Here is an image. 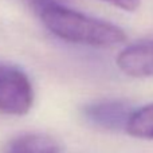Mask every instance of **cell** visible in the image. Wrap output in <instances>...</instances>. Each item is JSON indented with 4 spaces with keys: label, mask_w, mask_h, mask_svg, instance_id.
<instances>
[{
    "label": "cell",
    "mask_w": 153,
    "mask_h": 153,
    "mask_svg": "<svg viewBox=\"0 0 153 153\" xmlns=\"http://www.w3.org/2000/svg\"><path fill=\"white\" fill-rule=\"evenodd\" d=\"M38 13L48 31L70 43L91 47H111L126 40V35L120 27L59 5L53 0Z\"/></svg>",
    "instance_id": "cell-1"
},
{
    "label": "cell",
    "mask_w": 153,
    "mask_h": 153,
    "mask_svg": "<svg viewBox=\"0 0 153 153\" xmlns=\"http://www.w3.org/2000/svg\"><path fill=\"white\" fill-rule=\"evenodd\" d=\"M133 137L153 140V102L140 109H134L125 128Z\"/></svg>",
    "instance_id": "cell-6"
},
{
    "label": "cell",
    "mask_w": 153,
    "mask_h": 153,
    "mask_svg": "<svg viewBox=\"0 0 153 153\" xmlns=\"http://www.w3.org/2000/svg\"><path fill=\"white\" fill-rule=\"evenodd\" d=\"M23 1L27 3V4H28L31 8H34L36 12H39V11L42 10V8L45 7V5L47 4L50 0H23Z\"/></svg>",
    "instance_id": "cell-8"
},
{
    "label": "cell",
    "mask_w": 153,
    "mask_h": 153,
    "mask_svg": "<svg viewBox=\"0 0 153 153\" xmlns=\"http://www.w3.org/2000/svg\"><path fill=\"white\" fill-rule=\"evenodd\" d=\"M117 66L122 73L133 78L153 76V40L124 48L117 55Z\"/></svg>",
    "instance_id": "cell-4"
},
{
    "label": "cell",
    "mask_w": 153,
    "mask_h": 153,
    "mask_svg": "<svg viewBox=\"0 0 153 153\" xmlns=\"http://www.w3.org/2000/svg\"><path fill=\"white\" fill-rule=\"evenodd\" d=\"M129 102L121 100H103L83 106V116L94 126L106 130H121L126 128L132 111Z\"/></svg>",
    "instance_id": "cell-3"
},
{
    "label": "cell",
    "mask_w": 153,
    "mask_h": 153,
    "mask_svg": "<svg viewBox=\"0 0 153 153\" xmlns=\"http://www.w3.org/2000/svg\"><path fill=\"white\" fill-rule=\"evenodd\" d=\"M102 1L109 3L124 11H129V12H133L140 7V0H102Z\"/></svg>",
    "instance_id": "cell-7"
},
{
    "label": "cell",
    "mask_w": 153,
    "mask_h": 153,
    "mask_svg": "<svg viewBox=\"0 0 153 153\" xmlns=\"http://www.w3.org/2000/svg\"><path fill=\"white\" fill-rule=\"evenodd\" d=\"M4 67H5V65H1V63H0V73L3 71V69H4Z\"/></svg>",
    "instance_id": "cell-9"
},
{
    "label": "cell",
    "mask_w": 153,
    "mask_h": 153,
    "mask_svg": "<svg viewBox=\"0 0 153 153\" xmlns=\"http://www.w3.org/2000/svg\"><path fill=\"white\" fill-rule=\"evenodd\" d=\"M34 103V90L22 70L5 66L0 73V111L24 116Z\"/></svg>",
    "instance_id": "cell-2"
},
{
    "label": "cell",
    "mask_w": 153,
    "mask_h": 153,
    "mask_svg": "<svg viewBox=\"0 0 153 153\" xmlns=\"http://www.w3.org/2000/svg\"><path fill=\"white\" fill-rule=\"evenodd\" d=\"M8 153H59V145L48 134L26 133L11 141Z\"/></svg>",
    "instance_id": "cell-5"
}]
</instances>
